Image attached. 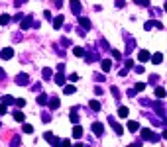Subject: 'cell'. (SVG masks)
<instances>
[{
    "mask_svg": "<svg viewBox=\"0 0 167 147\" xmlns=\"http://www.w3.org/2000/svg\"><path fill=\"white\" fill-rule=\"evenodd\" d=\"M34 26V16H30V14H28V16H24L20 20V28H22V32H26V29H30Z\"/></svg>",
    "mask_w": 167,
    "mask_h": 147,
    "instance_id": "obj_2",
    "label": "cell"
},
{
    "mask_svg": "<svg viewBox=\"0 0 167 147\" xmlns=\"http://www.w3.org/2000/svg\"><path fill=\"white\" fill-rule=\"evenodd\" d=\"M108 124H110V126L114 128V131H116V134H118V135H122V134H124V128H122L120 124L114 120V116H108Z\"/></svg>",
    "mask_w": 167,
    "mask_h": 147,
    "instance_id": "obj_5",
    "label": "cell"
},
{
    "mask_svg": "<svg viewBox=\"0 0 167 147\" xmlns=\"http://www.w3.org/2000/svg\"><path fill=\"white\" fill-rule=\"evenodd\" d=\"M55 83L61 84V86L65 84V75H63V73H57V75H55Z\"/></svg>",
    "mask_w": 167,
    "mask_h": 147,
    "instance_id": "obj_25",
    "label": "cell"
},
{
    "mask_svg": "<svg viewBox=\"0 0 167 147\" xmlns=\"http://www.w3.org/2000/svg\"><path fill=\"white\" fill-rule=\"evenodd\" d=\"M73 147H85V145H83V143H75Z\"/></svg>",
    "mask_w": 167,
    "mask_h": 147,
    "instance_id": "obj_56",
    "label": "cell"
},
{
    "mask_svg": "<svg viewBox=\"0 0 167 147\" xmlns=\"http://www.w3.org/2000/svg\"><path fill=\"white\" fill-rule=\"evenodd\" d=\"M73 55L75 57H85V47H73Z\"/></svg>",
    "mask_w": 167,
    "mask_h": 147,
    "instance_id": "obj_22",
    "label": "cell"
},
{
    "mask_svg": "<svg viewBox=\"0 0 167 147\" xmlns=\"http://www.w3.org/2000/svg\"><path fill=\"white\" fill-rule=\"evenodd\" d=\"M144 28H146V29H151V28H154V20H148L146 24H144Z\"/></svg>",
    "mask_w": 167,
    "mask_h": 147,
    "instance_id": "obj_40",
    "label": "cell"
},
{
    "mask_svg": "<svg viewBox=\"0 0 167 147\" xmlns=\"http://www.w3.org/2000/svg\"><path fill=\"white\" fill-rule=\"evenodd\" d=\"M85 59H86V63H92V61H97V59H98V53L94 51V47H86Z\"/></svg>",
    "mask_w": 167,
    "mask_h": 147,
    "instance_id": "obj_4",
    "label": "cell"
},
{
    "mask_svg": "<svg viewBox=\"0 0 167 147\" xmlns=\"http://www.w3.org/2000/svg\"><path fill=\"white\" fill-rule=\"evenodd\" d=\"M69 118H71V122H73L75 126H77V122H79V114H77V108H73V110H71V114H69Z\"/></svg>",
    "mask_w": 167,
    "mask_h": 147,
    "instance_id": "obj_18",
    "label": "cell"
},
{
    "mask_svg": "<svg viewBox=\"0 0 167 147\" xmlns=\"http://www.w3.org/2000/svg\"><path fill=\"white\" fill-rule=\"evenodd\" d=\"M155 96H157L159 100L165 98V88H163V86H157V88H155Z\"/></svg>",
    "mask_w": 167,
    "mask_h": 147,
    "instance_id": "obj_21",
    "label": "cell"
},
{
    "mask_svg": "<svg viewBox=\"0 0 167 147\" xmlns=\"http://www.w3.org/2000/svg\"><path fill=\"white\" fill-rule=\"evenodd\" d=\"M22 128H24V131H26V134H32V131H34V128L30 126V124H24Z\"/></svg>",
    "mask_w": 167,
    "mask_h": 147,
    "instance_id": "obj_38",
    "label": "cell"
},
{
    "mask_svg": "<svg viewBox=\"0 0 167 147\" xmlns=\"http://www.w3.org/2000/svg\"><path fill=\"white\" fill-rule=\"evenodd\" d=\"M63 26V16H55V20H53V28L55 29H59Z\"/></svg>",
    "mask_w": 167,
    "mask_h": 147,
    "instance_id": "obj_19",
    "label": "cell"
},
{
    "mask_svg": "<svg viewBox=\"0 0 167 147\" xmlns=\"http://www.w3.org/2000/svg\"><path fill=\"white\" fill-rule=\"evenodd\" d=\"M157 80H159L157 75H151V77H149V83H151V84H157Z\"/></svg>",
    "mask_w": 167,
    "mask_h": 147,
    "instance_id": "obj_41",
    "label": "cell"
},
{
    "mask_svg": "<svg viewBox=\"0 0 167 147\" xmlns=\"http://www.w3.org/2000/svg\"><path fill=\"white\" fill-rule=\"evenodd\" d=\"M124 63H126V71L134 67V61H132V59H126V61H124Z\"/></svg>",
    "mask_w": 167,
    "mask_h": 147,
    "instance_id": "obj_39",
    "label": "cell"
},
{
    "mask_svg": "<svg viewBox=\"0 0 167 147\" xmlns=\"http://www.w3.org/2000/svg\"><path fill=\"white\" fill-rule=\"evenodd\" d=\"M6 112H8V108H6L4 104H0V116H4Z\"/></svg>",
    "mask_w": 167,
    "mask_h": 147,
    "instance_id": "obj_43",
    "label": "cell"
},
{
    "mask_svg": "<svg viewBox=\"0 0 167 147\" xmlns=\"http://www.w3.org/2000/svg\"><path fill=\"white\" fill-rule=\"evenodd\" d=\"M28 0H16V2H14V6H22V4H26Z\"/></svg>",
    "mask_w": 167,
    "mask_h": 147,
    "instance_id": "obj_51",
    "label": "cell"
},
{
    "mask_svg": "<svg viewBox=\"0 0 167 147\" xmlns=\"http://www.w3.org/2000/svg\"><path fill=\"white\" fill-rule=\"evenodd\" d=\"M14 104H16L18 108H24V106H26V100H24V98H18V100H14Z\"/></svg>",
    "mask_w": 167,
    "mask_h": 147,
    "instance_id": "obj_32",
    "label": "cell"
},
{
    "mask_svg": "<svg viewBox=\"0 0 167 147\" xmlns=\"http://www.w3.org/2000/svg\"><path fill=\"white\" fill-rule=\"evenodd\" d=\"M10 16H8V14H2V16H0V26H6V24H10Z\"/></svg>",
    "mask_w": 167,
    "mask_h": 147,
    "instance_id": "obj_26",
    "label": "cell"
},
{
    "mask_svg": "<svg viewBox=\"0 0 167 147\" xmlns=\"http://www.w3.org/2000/svg\"><path fill=\"white\" fill-rule=\"evenodd\" d=\"M134 2L138 6H148V8H149V0H134Z\"/></svg>",
    "mask_w": 167,
    "mask_h": 147,
    "instance_id": "obj_33",
    "label": "cell"
},
{
    "mask_svg": "<svg viewBox=\"0 0 167 147\" xmlns=\"http://www.w3.org/2000/svg\"><path fill=\"white\" fill-rule=\"evenodd\" d=\"M61 147H73L71 139H61Z\"/></svg>",
    "mask_w": 167,
    "mask_h": 147,
    "instance_id": "obj_36",
    "label": "cell"
},
{
    "mask_svg": "<svg viewBox=\"0 0 167 147\" xmlns=\"http://www.w3.org/2000/svg\"><path fill=\"white\" fill-rule=\"evenodd\" d=\"M138 59H140L142 63H146V61H149V51H146V49H142L140 53H138Z\"/></svg>",
    "mask_w": 167,
    "mask_h": 147,
    "instance_id": "obj_12",
    "label": "cell"
},
{
    "mask_svg": "<svg viewBox=\"0 0 167 147\" xmlns=\"http://www.w3.org/2000/svg\"><path fill=\"white\" fill-rule=\"evenodd\" d=\"M55 6H57V8H61V6H63V0H55Z\"/></svg>",
    "mask_w": 167,
    "mask_h": 147,
    "instance_id": "obj_53",
    "label": "cell"
},
{
    "mask_svg": "<svg viewBox=\"0 0 167 147\" xmlns=\"http://www.w3.org/2000/svg\"><path fill=\"white\" fill-rule=\"evenodd\" d=\"M136 47V41H128V47H126V53H132V49Z\"/></svg>",
    "mask_w": 167,
    "mask_h": 147,
    "instance_id": "obj_34",
    "label": "cell"
},
{
    "mask_svg": "<svg viewBox=\"0 0 167 147\" xmlns=\"http://www.w3.org/2000/svg\"><path fill=\"white\" fill-rule=\"evenodd\" d=\"M112 57H114V59H118V61H120V59H122V53H120L118 49H112Z\"/></svg>",
    "mask_w": 167,
    "mask_h": 147,
    "instance_id": "obj_37",
    "label": "cell"
},
{
    "mask_svg": "<svg viewBox=\"0 0 167 147\" xmlns=\"http://www.w3.org/2000/svg\"><path fill=\"white\" fill-rule=\"evenodd\" d=\"M110 90H112V94L116 96V100H120V96H122V94H120V90H118V86H112Z\"/></svg>",
    "mask_w": 167,
    "mask_h": 147,
    "instance_id": "obj_31",
    "label": "cell"
},
{
    "mask_svg": "<svg viewBox=\"0 0 167 147\" xmlns=\"http://www.w3.org/2000/svg\"><path fill=\"white\" fill-rule=\"evenodd\" d=\"M43 16H45L47 20H51V12H49V10H45V12H43Z\"/></svg>",
    "mask_w": 167,
    "mask_h": 147,
    "instance_id": "obj_52",
    "label": "cell"
},
{
    "mask_svg": "<svg viewBox=\"0 0 167 147\" xmlns=\"http://www.w3.org/2000/svg\"><path fill=\"white\" fill-rule=\"evenodd\" d=\"M63 92H65V94H69V96H71V94H75V92H77V88H75L73 84H67V86L63 88Z\"/></svg>",
    "mask_w": 167,
    "mask_h": 147,
    "instance_id": "obj_20",
    "label": "cell"
},
{
    "mask_svg": "<svg viewBox=\"0 0 167 147\" xmlns=\"http://www.w3.org/2000/svg\"><path fill=\"white\" fill-rule=\"evenodd\" d=\"M100 67H102V73H108V71H110V67H112L110 59H102V61H100Z\"/></svg>",
    "mask_w": 167,
    "mask_h": 147,
    "instance_id": "obj_13",
    "label": "cell"
},
{
    "mask_svg": "<svg viewBox=\"0 0 167 147\" xmlns=\"http://www.w3.org/2000/svg\"><path fill=\"white\" fill-rule=\"evenodd\" d=\"M138 129H140V124H138V122H128V131L134 134V131H138Z\"/></svg>",
    "mask_w": 167,
    "mask_h": 147,
    "instance_id": "obj_17",
    "label": "cell"
},
{
    "mask_svg": "<svg viewBox=\"0 0 167 147\" xmlns=\"http://www.w3.org/2000/svg\"><path fill=\"white\" fill-rule=\"evenodd\" d=\"M69 80H71V83H77V80H79V75H77V73H73V75L69 77Z\"/></svg>",
    "mask_w": 167,
    "mask_h": 147,
    "instance_id": "obj_42",
    "label": "cell"
},
{
    "mask_svg": "<svg viewBox=\"0 0 167 147\" xmlns=\"http://www.w3.org/2000/svg\"><path fill=\"white\" fill-rule=\"evenodd\" d=\"M79 24H81V28L85 29V32H86V29H91V20H89V18L79 16Z\"/></svg>",
    "mask_w": 167,
    "mask_h": 147,
    "instance_id": "obj_10",
    "label": "cell"
},
{
    "mask_svg": "<svg viewBox=\"0 0 167 147\" xmlns=\"http://www.w3.org/2000/svg\"><path fill=\"white\" fill-rule=\"evenodd\" d=\"M144 88H146V84H144V83H136V88H134V90H136V92H142Z\"/></svg>",
    "mask_w": 167,
    "mask_h": 147,
    "instance_id": "obj_35",
    "label": "cell"
},
{
    "mask_svg": "<svg viewBox=\"0 0 167 147\" xmlns=\"http://www.w3.org/2000/svg\"><path fill=\"white\" fill-rule=\"evenodd\" d=\"M154 28H157V29H163V24H161V22H154Z\"/></svg>",
    "mask_w": 167,
    "mask_h": 147,
    "instance_id": "obj_48",
    "label": "cell"
},
{
    "mask_svg": "<svg viewBox=\"0 0 167 147\" xmlns=\"http://www.w3.org/2000/svg\"><path fill=\"white\" fill-rule=\"evenodd\" d=\"M81 135H83V128H81V126H75V128H73V137L79 139Z\"/></svg>",
    "mask_w": 167,
    "mask_h": 147,
    "instance_id": "obj_23",
    "label": "cell"
},
{
    "mask_svg": "<svg viewBox=\"0 0 167 147\" xmlns=\"http://www.w3.org/2000/svg\"><path fill=\"white\" fill-rule=\"evenodd\" d=\"M92 131H94V135L97 137H102V134H104V126L100 122H94L92 124Z\"/></svg>",
    "mask_w": 167,
    "mask_h": 147,
    "instance_id": "obj_8",
    "label": "cell"
},
{
    "mask_svg": "<svg viewBox=\"0 0 167 147\" xmlns=\"http://www.w3.org/2000/svg\"><path fill=\"white\" fill-rule=\"evenodd\" d=\"M10 147H20V137H18V135H14V137H12Z\"/></svg>",
    "mask_w": 167,
    "mask_h": 147,
    "instance_id": "obj_30",
    "label": "cell"
},
{
    "mask_svg": "<svg viewBox=\"0 0 167 147\" xmlns=\"http://www.w3.org/2000/svg\"><path fill=\"white\" fill-rule=\"evenodd\" d=\"M2 104H4V106H10V104H14V98L10 96V94H4V96H2Z\"/></svg>",
    "mask_w": 167,
    "mask_h": 147,
    "instance_id": "obj_16",
    "label": "cell"
},
{
    "mask_svg": "<svg viewBox=\"0 0 167 147\" xmlns=\"http://www.w3.org/2000/svg\"><path fill=\"white\" fill-rule=\"evenodd\" d=\"M94 94H98V96H100V94H102V88H100V86H94Z\"/></svg>",
    "mask_w": 167,
    "mask_h": 147,
    "instance_id": "obj_49",
    "label": "cell"
},
{
    "mask_svg": "<svg viewBox=\"0 0 167 147\" xmlns=\"http://www.w3.org/2000/svg\"><path fill=\"white\" fill-rule=\"evenodd\" d=\"M41 118H43V122H49V120H51V116H49V112H43V116H41Z\"/></svg>",
    "mask_w": 167,
    "mask_h": 147,
    "instance_id": "obj_44",
    "label": "cell"
},
{
    "mask_svg": "<svg viewBox=\"0 0 167 147\" xmlns=\"http://www.w3.org/2000/svg\"><path fill=\"white\" fill-rule=\"evenodd\" d=\"M89 106H91L92 112H100V102H98V100H91V102H89Z\"/></svg>",
    "mask_w": 167,
    "mask_h": 147,
    "instance_id": "obj_15",
    "label": "cell"
},
{
    "mask_svg": "<svg viewBox=\"0 0 167 147\" xmlns=\"http://www.w3.org/2000/svg\"><path fill=\"white\" fill-rule=\"evenodd\" d=\"M59 147H61V145H59Z\"/></svg>",
    "mask_w": 167,
    "mask_h": 147,
    "instance_id": "obj_58",
    "label": "cell"
},
{
    "mask_svg": "<svg viewBox=\"0 0 167 147\" xmlns=\"http://www.w3.org/2000/svg\"><path fill=\"white\" fill-rule=\"evenodd\" d=\"M43 139H47V143H49V145H53V147H59V145H61V139H59V137H55L51 131H45V134H43Z\"/></svg>",
    "mask_w": 167,
    "mask_h": 147,
    "instance_id": "obj_3",
    "label": "cell"
},
{
    "mask_svg": "<svg viewBox=\"0 0 167 147\" xmlns=\"http://www.w3.org/2000/svg\"><path fill=\"white\" fill-rule=\"evenodd\" d=\"M142 139H144V141L151 139L154 143H157V141H159V135H155V134H154V131H151L149 128H144V129H142Z\"/></svg>",
    "mask_w": 167,
    "mask_h": 147,
    "instance_id": "obj_1",
    "label": "cell"
},
{
    "mask_svg": "<svg viewBox=\"0 0 167 147\" xmlns=\"http://www.w3.org/2000/svg\"><path fill=\"white\" fill-rule=\"evenodd\" d=\"M124 4H126L124 0H116V6H118V8H124Z\"/></svg>",
    "mask_w": 167,
    "mask_h": 147,
    "instance_id": "obj_47",
    "label": "cell"
},
{
    "mask_svg": "<svg viewBox=\"0 0 167 147\" xmlns=\"http://www.w3.org/2000/svg\"><path fill=\"white\" fill-rule=\"evenodd\" d=\"M128 96H130V98L136 96V90H134V88H130V90H128Z\"/></svg>",
    "mask_w": 167,
    "mask_h": 147,
    "instance_id": "obj_50",
    "label": "cell"
},
{
    "mask_svg": "<svg viewBox=\"0 0 167 147\" xmlns=\"http://www.w3.org/2000/svg\"><path fill=\"white\" fill-rule=\"evenodd\" d=\"M94 80H97V83H102V80H104V77H102V75H98V73H97V75H94Z\"/></svg>",
    "mask_w": 167,
    "mask_h": 147,
    "instance_id": "obj_45",
    "label": "cell"
},
{
    "mask_svg": "<svg viewBox=\"0 0 167 147\" xmlns=\"http://www.w3.org/2000/svg\"><path fill=\"white\" fill-rule=\"evenodd\" d=\"M0 128H2V124H0Z\"/></svg>",
    "mask_w": 167,
    "mask_h": 147,
    "instance_id": "obj_57",
    "label": "cell"
},
{
    "mask_svg": "<svg viewBox=\"0 0 167 147\" xmlns=\"http://www.w3.org/2000/svg\"><path fill=\"white\" fill-rule=\"evenodd\" d=\"M71 10H73L75 16H81V12H83V6L79 0H71Z\"/></svg>",
    "mask_w": 167,
    "mask_h": 147,
    "instance_id": "obj_7",
    "label": "cell"
},
{
    "mask_svg": "<svg viewBox=\"0 0 167 147\" xmlns=\"http://www.w3.org/2000/svg\"><path fill=\"white\" fill-rule=\"evenodd\" d=\"M14 120H16V122H24V112H22V110H16V112H14Z\"/></svg>",
    "mask_w": 167,
    "mask_h": 147,
    "instance_id": "obj_27",
    "label": "cell"
},
{
    "mask_svg": "<svg viewBox=\"0 0 167 147\" xmlns=\"http://www.w3.org/2000/svg\"><path fill=\"white\" fill-rule=\"evenodd\" d=\"M128 147H142V141H138V143H132V145H128Z\"/></svg>",
    "mask_w": 167,
    "mask_h": 147,
    "instance_id": "obj_55",
    "label": "cell"
},
{
    "mask_svg": "<svg viewBox=\"0 0 167 147\" xmlns=\"http://www.w3.org/2000/svg\"><path fill=\"white\" fill-rule=\"evenodd\" d=\"M0 57H2V59H12V57H14V49H12V47H6V49H2Z\"/></svg>",
    "mask_w": 167,
    "mask_h": 147,
    "instance_id": "obj_11",
    "label": "cell"
},
{
    "mask_svg": "<svg viewBox=\"0 0 167 147\" xmlns=\"http://www.w3.org/2000/svg\"><path fill=\"white\" fill-rule=\"evenodd\" d=\"M35 100H38V104H47V94H38V98H35Z\"/></svg>",
    "mask_w": 167,
    "mask_h": 147,
    "instance_id": "obj_28",
    "label": "cell"
},
{
    "mask_svg": "<svg viewBox=\"0 0 167 147\" xmlns=\"http://www.w3.org/2000/svg\"><path fill=\"white\" fill-rule=\"evenodd\" d=\"M4 79H6V73H4L2 69H0V80H4Z\"/></svg>",
    "mask_w": 167,
    "mask_h": 147,
    "instance_id": "obj_54",
    "label": "cell"
},
{
    "mask_svg": "<svg viewBox=\"0 0 167 147\" xmlns=\"http://www.w3.org/2000/svg\"><path fill=\"white\" fill-rule=\"evenodd\" d=\"M161 61H163V53H154L151 55V63L154 65H159Z\"/></svg>",
    "mask_w": 167,
    "mask_h": 147,
    "instance_id": "obj_14",
    "label": "cell"
},
{
    "mask_svg": "<svg viewBox=\"0 0 167 147\" xmlns=\"http://www.w3.org/2000/svg\"><path fill=\"white\" fill-rule=\"evenodd\" d=\"M41 75H43V79H45V80H47V79H51V77H53V71H51V69H49V67H45V69H43V71H41Z\"/></svg>",
    "mask_w": 167,
    "mask_h": 147,
    "instance_id": "obj_24",
    "label": "cell"
},
{
    "mask_svg": "<svg viewBox=\"0 0 167 147\" xmlns=\"http://www.w3.org/2000/svg\"><path fill=\"white\" fill-rule=\"evenodd\" d=\"M128 110H130V108L120 106V108H118V116H120V118H126V116H128Z\"/></svg>",
    "mask_w": 167,
    "mask_h": 147,
    "instance_id": "obj_29",
    "label": "cell"
},
{
    "mask_svg": "<svg viewBox=\"0 0 167 147\" xmlns=\"http://www.w3.org/2000/svg\"><path fill=\"white\" fill-rule=\"evenodd\" d=\"M134 71H136V73H138V75H142V73H144V67H142V65H138V67H136V69H134Z\"/></svg>",
    "mask_w": 167,
    "mask_h": 147,
    "instance_id": "obj_46",
    "label": "cell"
},
{
    "mask_svg": "<svg viewBox=\"0 0 167 147\" xmlns=\"http://www.w3.org/2000/svg\"><path fill=\"white\" fill-rule=\"evenodd\" d=\"M16 84L18 86H28L30 84V77H28L26 73H20V75L16 77Z\"/></svg>",
    "mask_w": 167,
    "mask_h": 147,
    "instance_id": "obj_6",
    "label": "cell"
},
{
    "mask_svg": "<svg viewBox=\"0 0 167 147\" xmlns=\"http://www.w3.org/2000/svg\"><path fill=\"white\" fill-rule=\"evenodd\" d=\"M59 104H61V102H59V98H57V96L47 98V106H49V110H57V108H59Z\"/></svg>",
    "mask_w": 167,
    "mask_h": 147,
    "instance_id": "obj_9",
    "label": "cell"
}]
</instances>
